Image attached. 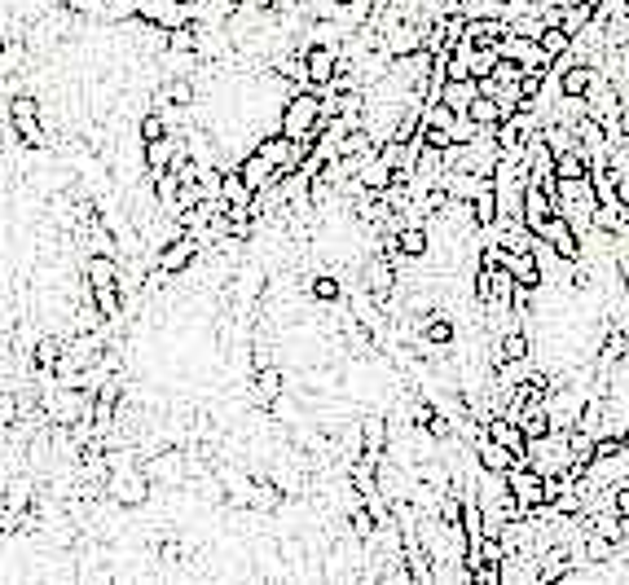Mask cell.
<instances>
[{"instance_id":"obj_20","label":"cell","mask_w":629,"mask_h":585,"mask_svg":"<svg viewBox=\"0 0 629 585\" xmlns=\"http://www.w3.org/2000/svg\"><path fill=\"white\" fill-rule=\"evenodd\" d=\"M308 295L313 300H322V304H335L339 295H344V286H339V278H330V273H317V278H308Z\"/></svg>"},{"instance_id":"obj_22","label":"cell","mask_w":629,"mask_h":585,"mask_svg":"<svg viewBox=\"0 0 629 585\" xmlns=\"http://www.w3.org/2000/svg\"><path fill=\"white\" fill-rule=\"evenodd\" d=\"M471 119H476L480 128H498L502 124V106H498V97H476V106H471Z\"/></svg>"},{"instance_id":"obj_6","label":"cell","mask_w":629,"mask_h":585,"mask_svg":"<svg viewBox=\"0 0 629 585\" xmlns=\"http://www.w3.org/2000/svg\"><path fill=\"white\" fill-rule=\"evenodd\" d=\"M502 269L511 273L515 282H520V291H537V286H546V273H542V260H537V251H506V256H502Z\"/></svg>"},{"instance_id":"obj_10","label":"cell","mask_w":629,"mask_h":585,"mask_svg":"<svg viewBox=\"0 0 629 585\" xmlns=\"http://www.w3.org/2000/svg\"><path fill=\"white\" fill-rule=\"evenodd\" d=\"M220 198L229 203V212H251V203H256V190H251V181L234 168H225V190H220Z\"/></svg>"},{"instance_id":"obj_4","label":"cell","mask_w":629,"mask_h":585,"mask_svg":"<svg viewBox=\"0 0 629 585\" xmlns=\"http://www.w3.org/2000/svg\"><path fill=\"white\" fill-rule=\"evenodd\" d=\"M198 251H203V242H198V234H190V229H181V234H176V238L168 242V247H159V251H154V264H159L163 273H172V278H176V273H185V269H190V264L198 260Z\"/></svg>"},{"instance_id":"obj_24","label":"cell","mask_w":629,"mask_h":585,"mask_svg":"<svg viewBox=\"0 0 629 585\" xmlns=\"http://www.w3.org/2000/svg\"><path fill=\"white\" fill-rule=\"evenodd\" d=\"M163 97H168V102H176V106H194V84L176 75V80L163 84Z\"/></svg>"},{"instance_id":"obj_23","label":"cell","mask_w":629,"mask_h":585,"mask_svg":"<svg viewBox=\"0 0 629 585\" xmlns=\"http://www.w3.org/2000/svg\"><path fill=\"white\" fill-rule=\"evenodd\" d=\"M137 132H141V141H159V137H168V119H163V110H146V115H141V124H137Z\"/></svg>"},{"instance_id":"obj_17","label":"cell","mask_w":629,"mask_h":585,"mask_svg":"<svg viewBox=\"0 0 629 585\" xmlns=\"http://www.w3.org/2000/svg\"><path fill=\"white\" fill-rule=\"evenodd\" d=\"M581 555H586L590 564H612V559H616V542H612V537H603V533H594V528H590V533L581 537Z\"/></svg>"},{"instance_id":"obj_3","label":"cell","mask_w":629,"mask_h":585,"mask_svg":"<svg viewBox=\"0 0 629 585\" xmlns=\"http://www.w3.org/2000/svg\"><path fill=\"white\" fill-rule=\"evenodd\" d=\"M9 132H14L27 150L49 146V128L40 124V102L31 93H9Z\"/></svg>"},{"instance_id":"obj_2","label":"cell","mask_w":629,"mask_h":585,"mask_svg":"<svg viewBox=\"0 0 629 585\" xmlns=\"http://www.w3.org/2000/svg\"><path fill=\"white\" fill-rule=\"evenodd\" d=\"M555 212L568 216L577 225V234L594 229V212H599V190H594V172L590 176H559L555 185Z\"/></svg>"},{"instance_id":"obj_7","label":"cell","mask_w":629,"mask_h":585,"mask_svg":"<svg viewBox=\"0 0 629 585\" xmlns=\"http://www.w3.org/2000/svg\"><path fill=\"white\" fill-rule=\"evenodd\" d=\"M361 458L366 462H388V418L383 414H370L361 418Z\"/></svg>"},{"instance_id":"obj_26","label":"cell","mask_w":629,"mask_h":585,"mask_svg":"<svg viewBox=\"0 0 629 585\" xmlns=\"http://www.w3.org/2000/svg\"><path fill=\"white\" fill-rule=\"evenodd\" d=\"M616 273H621V286H625V295H629V251L616 256Z\"/></svg>"},{"instance_id":"obj_11","label":"cell","mask_w":629,"mask_h":585,"mask_svg":"<svg viewBox=\"0 0 629 585\" xmlns=\"http://www.w3.org/2000/svg\"><path fill=\"white\" fill-rule=\"evenodd\" d=\"M476 462H480V471H498V476H506V471H511V467H515V462H520V458H515L511 449L502 445V440L484 436L480 445H476Z\"/></svg>"},{"instance_id":"obj_8","label":"cell","mask_w":629,"mask_h":585,"mask_svg":"<svg viewBox=\"0 0 629 585\" xmlns=\"http://www.w3.org/2000/svg\"><path fill=\"white\" fill-rule=\"evenodd\" d=\"M506 36H511V22H506L502 14H476V18H467V40L471 44H502Z\"/></svg>"},{"instance_id":"obj_13","label":"cell","mask_w":629,"mask_h":585,"mask_svg":"<svg viewBox=\"0 0 629 585\" xmlns=\"http://www.w3.org/2000/svg\"><path fill=\"white\" fill-rule=\"evenodd\" d=\"M251 396L264 405V410H273V405L282 401V370L278 366H264V370H251Z\"/></svg>"},{"instance_id":"obj_27","label":"cell","mask_w":629,"mask_h":585,"mask_svg":"<svg viewBox=\"0 0 629 585\" xmlns=\"http://www.w3.org/2000/svg\"><path fill=\"white\" fill-rule=\"evenodd\" d=\"M581 5H590V9H599V5H603V0H581Z\"/></svg>"},{"instance_id":"obj_25","label":"cell","mask_w":629,"mask_h":585,"mask_svg":"<svg viewBox=\"0 0 629 585\" xmlns=\"http://www.w3.org/2000/svg\"><path fill=\"white\" fill-rule=\"evenodd\" d=\"M493 75H498V84H520L524 75H528V66H524V62H515V58H502Z\"/></svg>"},{"instance_id":"obj_14","label":"cell","mask_w":629,"mask_h":585,"mask_svg":"<svg viewBox=\"0 0 629 585\" xmlns=\"http://www.w3.org/2000/svg\"><path fill=\"white\" fill-rule=\"evenodd\" d=\"M476 97H480V80H476V75H467V80H449L445 88H440V102L454 106L458 115H467V110L476 106Z\"/></svg>"},{"instance_id":"obj_1","label":"cell","mask_w":629,"mask_h":585,"mask_svg":"<svg viewBox=\"0 0 629 585\" xmlns=\"http://www.w3.org/2000/svg\"><path fill=\"white\" fill-rule=\"evenodd\" d=\"M278 128L286 137H317L326 132V97L322 88H304V93H286V102L278 110Z\"/></svg>"},{"instance_id":"obj_28","label":"cell","mask_w":629,"mask_h":585,"mask_svg":"<svg viewBox=\"0 0 629 585\" xmlns=\"http://www.w3.org/2000/svg\"><path fill=\"white\" fill-rule=\"evenodd\" d=\"M625 27H629V9H625Z\"/></svg>"},{"instance_id":"obj_15","label":"cell","mask_w":629,"mask_h":585,"mask_svg":"<svg viewBox=\"0 0 629 585\" xmlns=\"http://www.w3.org/2000/svg\"><path fill=\"white\" fill-rule=\"evenodd\" d=\"M471 212H476V225H480V234H489V229L498 225V185H493V176L480 185V194L471 198Z\"/></svg>"},{"instance_id":"obj_19","label":"cell","mask_w":629,"mask_h":585,"mask_svg":"<svg viewBox=\"0 0 629 585\" xmlns=\"http://www.w3.org/2000/svg\"><path fill=\"white\" fill-rule=\"evenodd\" d=\"M572 40H577V36H572L568 27H546V31H542V49H546V58L555 62V58H564V53H572Z\"/></svg>"},{"instance_id":"obj_5","label":"cell","mask_w":629,"mask_h":585,"mask_svg":"<svg viewBox=\"0 0 629 585\" xmlns=\"http://www.w3.org/2000/svg\"><path fill=\"white\" fill-rule=\"evenodd\" d=\"M366 291L379 304L392 300V291H396V260L388 256V251H374V256L366 260Z\"/></svg>"},{"instance_id":"obj_21","label":"cell","mask_w":629,"mask_h":585,"mask_svg":"<svg viewBox=\"0 0 629 585\" xmlns=\"http://www.w3.org/2000/svg\"><path fill=\"white\" fill-rule=\"evenodd\" d=\"M31 506V480H9L5 484V515H22Z\"/></svg>"},{"instance_id":"obj_29","label":"cell","mask_w":629,"mask_h":585,"mask_svg":"<svg viewBox=\"0 0 629 585\" xmlns=\"http://www.w3.org/2000/svg\"><path fill=\"white\" fill-rule=\"evenodd\" d=\"M625 546H629V537H625Z\"/></svg>"},{"instance_id":"obj_12","label":"cell","mask_w":629,"mask_h":585,"mask_svg":"<svg viewBox=\"0 0 629 585\" xmlns=\"http://www.w3.org/2000/svg\"><path fill=\"white\" fill-rule=\"evenodd\" d=\"M392 256L423 260V256H427V225H418V220H405V225L396 229V251H392Z\"/></svg>"},{"instance_id":"obj_30","label":"cell","mask_w":629,"mask_h":585,"mask_svg":"<svg viewBox=\"0 0 629 585\" xmlns=\"http://www.w3.org/2000/svg\"><path fill=\"white\" fill-rule=\"evenodd\" d=\"M625 445H629V436H625Z\"/></svg>"},{"instance_id":"obj_18","label":"cell","mask_w":629,"mask_h":585,"mask_svg":"<svg viewBox=\"0 0 629 585\" xmlns=\"http://www.w3.org/2000/svg\"><path fill=\"white\" fill-rule=\"evenodd\" d=\"M66 357V339L58 335H44L36 344V370H58V361Z\"/></svg>"},{"instance_id":"obj_9","label":"cell","mask_w":629,"mask_h":585,"mask_svg":"<svg viewBox=\"0 0 629 585\" xmlns=\"http://www.w3.org/2000/svg\"><path fill=\"white\" fill-rule=\"evenodd\" d=\"M238 172L247 176V181H251V190H256V194H264V190H273V185H278V168H273V163L264 159L260 150L242 154V159H238Z\"/></svg>"},{"instance_id":"obj_16","label":"cell","mask_w":629,"mask_h":585,"mask_svg":"<svg viewBox=\"0 0 629 585\" xmlns=\"http://www.w3.org/2000/svg\"><path fill=\"white\" fill-rule=\"evenodd\" d=\"M176 150H181V141H176L172 132H168V137H159V141H141V159H146V168H150V172L172 168Z\"/></svg>"}]
</instances>
